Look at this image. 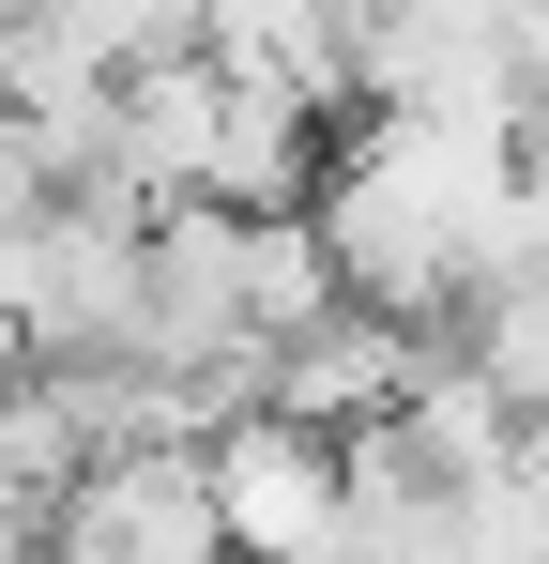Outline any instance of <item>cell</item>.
<instances>
[{"label": "cell", "instance_id": "2", "mask_svg": "<svg viewBox=\"0 0 549 564\" xmlns=\"http://www.w3.org/2000/svg\"><path fill=\"white\" fill-rule=\"evenodd\" d=\"M46 550L77 564H198L229 550V519H214V458L183 443V427H122V443H92L62 473V503H46Z\"/></svg>", "mask_w": 549, "mask_h": 564}, {"label": "cell", "instance_id": "3", "mask_svg": "<svg viewBox=\"0 0 549 564\" xmlns=\"http://www.w3.org/2000/svg\"><path fill=\"white\" fill-rule=\"evenodd\" d=\"M198 458H214V519H229V550H352V443H336V427L245 397Z\"/></svg>", "mask_w": 549, "mask_h": 564}, {"label": "cell", "instance_id": "1", "mask_svg": "<svg viewBox=\"0 0 549 564\" xmlns=\"http://www.w3.org/2000/svg\"><path fill=\"white\" fill-rule=\"evenodd\" d=\"M352 93L366 107H519L549 93L535 0H366L352 15Z\"/></svg>", "mask_w": 549, "mask_h": 564}, {"label": "cell", "instance_id": "5", "mask_svg": "<svg viewBox=\"0 0 549 564\" xmlns=\"http://www.w3.org/2000/svg\"><path fill=\"white\" fill-rule=\"evenodd\" d=\"M381 427H397L412 458L443 473V488H473V473H488L504 443H519V397H504V381L473 367V351H428V367H412V397H397Z\"/></svg>", "mask_w": 549, "mask_h": 564}, {"label": "cell", "instance_id": "4", "mask_svg": "<svg viewBox=\"0 0 549 564\" xmlns=\"http://www.w3.org/2000/svg\"><path fill=\"white\" fill-rule=\"evenodd\" d=\"M412 367H428V321H397V305H352V290H336L321 321H290V336L260 351V397L352 443V427H381V412L412 397Z\"/></svg>", "mask_w": 549, "mask_h": 564}, {"label": "cell", "instance_id": "7", "mask_svg": "<svg viewBox=\"0 0 549 564\" xmlns=\"http://www.w3.org/2000/svg\"><path fill=\"white\" fill-rule=\"evenodd\" d=\"M46 46H77L92 77H138V62H169V46H198V0H15Z\"/></svg>", "mask_w": 549, "mask_h": 564}, {"label": "cell", "instance_id": "6", "mask_svg": "<svg viewBox=\"0 0 549 564\" xmlns=\"http://www.w3.org/2000/svg\"><path fill=\"white\" fill-rule=\"evenodd\" d=\"M458 351H473V367L504 381L519 412H549V245L519 260V275H488L473 305H458Z\"/></svg>", "mask_w": 549, "mask_h": 564}]
</instances>
